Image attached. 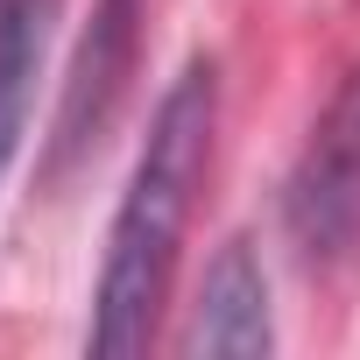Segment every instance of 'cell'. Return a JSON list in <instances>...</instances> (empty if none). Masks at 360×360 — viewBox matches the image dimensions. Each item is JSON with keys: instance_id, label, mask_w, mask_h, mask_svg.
Listing matches in <instances>:
<instances>
[{"instance_id": "5b68a950", "label": "cell", "mask_w": 360, "mask_h": 360, "mask_svg": "<svg viewBox=\"0 0 360 360\" xmlns=\"http://www.w3.org/2000/svg\"><path fill=\"white\" fill-rule=\"evenodd\" d=\"M50 22H57V0H0V176H8V162L22 148V127H29Z\"/></svg>"}, {"instance_id": "3957f363", "label": "cell", "mask_w": 360, "mask_h": 360, "mask_svg": "<svg viewBox=\"0 0 360 360\" xmlns=\"http://www.w3.org/2000/svg\"><path fill=\"white\" fill-rule=\"evenodd\" d=\"M134 22H141V0H99L92 8V36H85L71 78H64L50 169H64L71 155H85L106 134V120H113V106H120V92L134 78Z\"/></svg>"}, {"instance_id": "6da1fadb", "label": "cell", "mask_w": 360, "mask_h": 360, "mask_svg": "<svg viewBox=\"0 0 360 360\" xmlns=\"http://www.w3.org/2000/svg\"><path fill=\"white\" fill-rule=\"evenodd\" d=\"M212 127H219V64L191 57L162 85L148 134L134 148V169L120 184L99 283H92V325H85L92 353H141L148 346L169 276H176L191 205H198V184H205V162H212Z\"/></svg>"}, {"instance_id": "7a4b0ae2", "label": "cell", "mask_w": 360, "mask_h": 360, "mask_svg": "<svg viewBox=\"0 0 360 360\" xmlns=\"http://www.w3.org/2000/svg\"><path fill=\"white\" fill-rule=\"evenodd\" d=\"M283 240L311 276L360 269V64L339 78L283 176Z\"/></svg>"}, {"instance_id": "277c9868", "label": "cell", "mask_w": 360, "mask_h": 360, "mask_svg": "<svg viewBox=\"0 0 360 360\" xmlns=\"http://www.w3.org/2000/svg\"><path fill=\"white\" fill-rule=\"evenodd\" d=\"M269 346H276V318H269V283H262L255 240H248V233H226L219 255H212V269H205V290H198L184 353L255 360V353H269Z\"/></svg>"}]
</instances>
